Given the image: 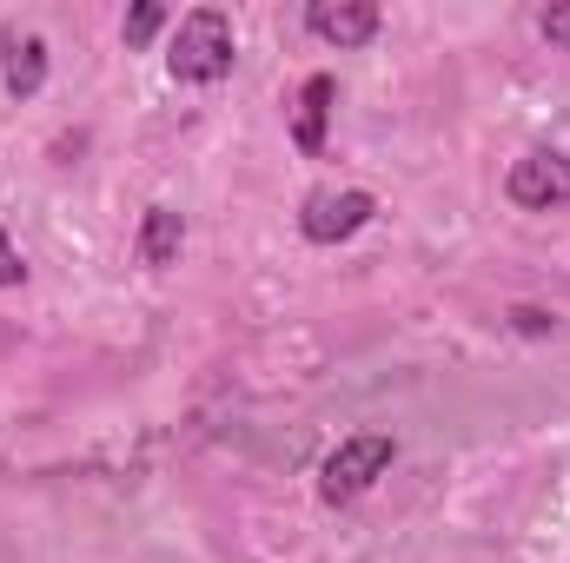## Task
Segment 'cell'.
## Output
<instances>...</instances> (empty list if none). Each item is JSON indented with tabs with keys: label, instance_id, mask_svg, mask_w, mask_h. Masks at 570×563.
Returning a JSON list of instances; mask_svg holds the SVG:
<instances>
[{
	"label": "cell",
	"instance_id": "1",
	"mask_svg": "<svg viewBox=\"0 0 570 563\" xmlns=\"http://www.w3.org/2000/svg\"><path fill=\"white\" fill-rule=\"evenodd\" d=\"M166 67H173V80H186V87L226 80V73H233V20H226L219 7H193V13L179 20V33H173Z\"/></svg>",
	"mask_w": 570,
	"mask_h": 563
},
{
	"label": "cell",
	"instance_id": "2",
	"mask_svg": "<svg viewBox=\"0 0 570 563\" xmlns=\"http://www.w3.org/2000/svg\"><path fill=\"white\" fill-rule=\"evenodd\" d=\"M385 464H392V437H385V431H358V437H345V444L325 457V471H318L325 504H352V497H365V491L385 477Z\"/></svg>",
	"mask_w": 570,
	"mask_h": 563
},
{
	"label": "cell",
	"instance_id": "3",
	"mask_svg": "<svg viewBox=\"0 0 570 563\" xmlns=\"http://www.w3.org/2000/svg\"><path fill=\"white\" fill-rule=\"evenodd\" d=\"M379 206H372V192H358V186H345V192H312L305 199V213H298V226H305V239L312 246H338V239H352L365 219H372Z\"/></svg>",
	"mask_w": 570,
	"mask_h": 563
},
{
	"label": "cell",
	"instance_id": "4",
	"mask_svg": "<svg viewBox=\"0 0 570 563\" xmlns=\"http://www.w3.org/2000/svg\"><path fill=\"white\" fill-rule=\"evenodd\" d=\"M504 192H511V206H524V213L570 206V152H531V159H518L511 179H504Z\"/></svg>",
	"mask_w": 570,
	"mask_h": 563
},
{
	"label": "cell",
	"instance_id": "5",
	"mask_svg": "<svg viewBox=\"0 0 570 563\" xmlns=\"http://www.w3.org/2000/svg\"><path fill=\"white\" fill-rule=\"evenodd\" d=\"M305 27L332 47H365L379 33V7L372 0H312L305 7Z\"/></svg>",
	"mask_w": 570,
	"mask_h": 563
},
{
	"label": "cell",
	"instance_id": "6",
	"mask_svg": "<svg viewBox=\"0 0 570 563\" xmlns=\"http://www.w3.org/2000/svg\"><path fill=\"white\" fill-rule=\"evenodd\" d=\"M332 100H338V80H332V73H312V80H305V93H298V120H292V140H298V152H318V146H325Z\"/></svg>",
	"mask_w": 570,
	"mask_h": 563
},
{
	"label": "cell",
	"instance_id": "7",
	"mask_svg": "<svg viewBox=\"0 0 570 563\" xmlns=\"http://www.w3.org/2000/svg\"><path fill=\"white\" fill-rule=\"evenodd\" d=\"M0 47H7V93L13 100H33L47 87V47L33 33H7Z\"/></svg>",
	"mask_w": 570,
	"mask_h": 563
},
{
	"label": "cell",
	"instance_id": "8",
	"mask_svg": "<svg viewBox=\"0 0 570 563\" xmlns=\"http://www.w3.org/2000/svg\"><path fill=\"white\" fill-rule=\"evenodd\" d=\"M179 239H186L179 213H173V206H153L146 226H140V259L146 266H173V259H179Z\"/></svg>",
	"mask_w": 570,
	"mask_h": 563
},
{
	"label": "cell",
	"instance_id": "9",
	"mask_svg": "<svg viewBox=\"0 0 570 563\" xmlns=\"http://www.w3.org/2000/svg\"><path fill=\"white\" fill-rule=\"evenodd\" d=\"M159 20H166L159 7H134V13H127V47H146V40L159 33Z\"/></svg>",
	"mask_w": 570,
	"mask_h": 563
},
{
	"label": "cell",
	"instance_id": "10",
	"mask_svg": "<svg viewBox=\"0 0 570 563\" xmlns=\"http://www.w3.org/2000/svg\"><path fill=\"white\" fill-rule=\"evenodd\" d=\"M538 27H544V40H551V47H564V53H570V0H564V7H544V20H538Z\"/></svg>",
	"mask_w": 570,
	"mask_h": 563
},
{
	"label": "cell",
	"instance_id": "11",
	"mask_svg": "<svg viewBox=\"0 0 570 563\" xmlns=\"http://www.w3.org/2000/svg\"><path fill=\"white\" fill-rule=\"evenodd\" d=\"M27 279V266H20V253H13V239L0 233V285H20Z\"/></svg>",
	"mask_w": 570,
	"mask_h": 563
},
{
	"label": "cell",
	"instance_id": "12",
	"mask_svg": "<svg viewBox=\"0 0 570 563\" xmlns=\"http://www.w3.org/2000/svg\"><path fill=\"white\" fill-rule=\"evenodd\" d=\"M511 318H518V332H551V325H558V318H544V312H531V305L511 312Z\"/></svg>",
	"mask_w": 570,
	"mask_h": 563
}]
</instances>
